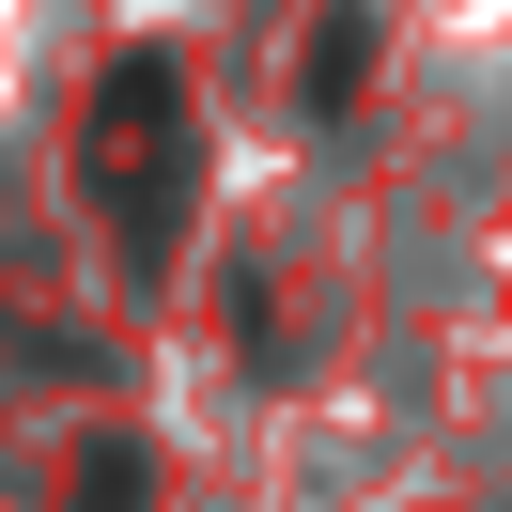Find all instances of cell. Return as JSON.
Returning <instances> with one entry per match:
<instances>
[{
    "label": "cell",
    "mask_w": 512,
    "mask_h": 512,
    "mask_svg": "<svg viewBox=\"0 0 512 512\" xmlns=\"http://www.w3.org/2000/svg\"><path fill=\"white\" fill-rule=\"evenodd\" d=\"M94 187H109V218L140 249L187 218V78L171 63H109L94 78Z\"/></svg>",
    "instance_id": "6da1fadb"
},
{
    "label": "cell",
    "mask_w": 512,
    "mask_h": 512,
    "mask_svg": "<svg viewBox=\"0 0 512 512\" xmlns=\"http://www.w3.org/2000/svg\"><path fill=\"white\" fill-rule=\"evenodd\" d=\"M357 78H373V16H326V47H311V109H357Z\"/></svg>",
    "instance_id": "7a4b0ae2"
},
{
    "label": "cell",
    "mask_w": 512,
    "mask_h": 512,
    "mask_svg": "<svg viewBox=\"0 0 512 512\" xmlns=\"http://www.w3.org/2000/svg\"><path fill=\"white\" fill-rule=\"evenodd\" d=\"M156 497V481H140V450H94V466H78V512H140Z\"/></svg>",
    "instance_id": "3957f363"
}]
</instances>
